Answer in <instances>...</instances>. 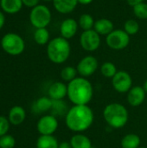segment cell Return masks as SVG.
<instances>
[{"label": "cell", "mask_w": 147, "mask_h": 148, "mask_svg": "<svg viewBox=\"0 0 147 148\" xmlns=\"http://www.w3.org/2000/svg\"><path fill=\"white\" fill-rule=\"evenodd\" d=\"M94 114L88 105H74L65 116L67 127L72 132L80 134L91 127Z\"/></svg>", "instance_id": "1"}, {"label": "cell", "mask_w": 147, "mask_h": 148, "mask_svg": "<svg viewBox=\"0 0 147 148\" xmlns=\"http://www.w3.org/2000/svg\"><path fill=\"white\" fill-rule=\"evenodd\" d=\"M94 95L92 83L85 77H76L68 84V97L74 105H88Z\"/></svg>", "instance_id": "2"}, {"label": "cell", "mask_w": 147, "mask_h": 148, "mask_svg": "<svg viewBox=\"0 0 147 148\" xmlns=\"http://www.w3.org/2000/svg\"><path fill=\"white\" fill-rule=\"evenodd\" d=\"M71 53V46L68 40L58 36L50 40L47 45V56L49 61L55 64L65 62Z\"/></svg>", "instance_id": "3"}, {"label": "cell", "mask_w": 147, "mask_h": 148, "mask_svg": "<svg viewBox=\"0 0 147 148\" xmlns=\"http://www.w3.org/2000/svg\"><path fill=\"white\" fill-rule=\"evenodd\" d=\"M103 117L109 127L118 129L126 126L128 121L129 114L125 106L120 103L113 102L105 107Z\"/></svg>", "instance_id": "4"}, {"label": "cell", "mask_w": 147, "mask_h": 148, "mask_svg": "<svg viewBox=\"0 0 147 148\" xmlns=\"http://www.w3.org/2000/svg\"><path fill=\"white\" fill-rule=\"evenodd\" d=\"M1 47L9 55L18 56L24 51L25 42L18 34L7 33L1 39Z\"/></svg>", "instance_id": "5"}, {"label": "cell", "mask_w": 147, "mask_h": 148, "mask_svg": "<svg viewBox=\"0 0 147 148\" xmlns=\"http://www.w3.org/2000/svg\"><path fill=\"white\" fill-rule=\"evenodd\" d=\"M29 21L36 29L46 28L51 21V11L46 5L38 4L31 9Z\"/></svg>", "instance_id": "6"}, {"label": "cell", "mask_w": 147, "mask_h": 148, "mask_svg": "<svg viewBox=\"0 0 147 148\" xmlns=\"http://www.w3.org/2000/svg\"><path fill=\"white\" fill-rule=\"evenodd\" d=\"M107 46L114 50L126 49L130 42V36L124 29H113L106 37Z\"/></svg>", "instance_id": "7"}, {"label": "cell", "mask_w": 147, "mask_h": 148, "mask_svg": "<svg viewBox=\"0 0 147 148\" xmlns=\"http://www.w3.org/2000/svg\"><path fill=\"white\" fill-rule=\"evenodd\" d=\"M101 36L94 29L83 31L80 36V44L88 52L97 50L101 46Z\"/></svg>", "instance_id": "8"}, {"label": "cell", "mask_w": 147, "mask_h": 148, "mask_svg": "<svg viewBox=\"0 0 147 148\" xmlns=\"http://www.w3.org/2000/svg\"><path fill=\"white\" fill-rule=\"evenodd\" d=\"M112 84L118 93H128L133 88V79L128 72L120 70L112 78Z\"/></svg>", "instance_id": "9"}, {"label": "cell", "mask_w": 147, "mask_h": 148, "mask_svg": "<svg viewBox=\"0 0 147 148\" xmlns=\"http://www.w3.org/2000/svg\"><path fill=\"white\" fill-rule=\"evenodd\" d=\"M98 60L93 56H84L77 64L76 69L81 77H89L93 75L98 69Z\"/></svg>", "instance_id": "10"}, {"label": "cell", "mask_w": 147, "mask_h": 148, "mask_svg": "<svg viewBox=\"0 0 147 148\" xmlns=\"http://www.w3.org/2000/svg\"><path fill=\"white\" fill-rule=\"evenodd\" d=\"M57 118L52 114H46L41 117L36 124V128L41 135H53L58 128Z\"/></svg>", "instance_id": "11"}, {"label": "cell", "mask_w": 147, "mask_h": 148, "mask_svg": "<svg viewBox=\"0 0 147 148\" xmlns=\"http://www.w3.org/2000/svg\"><path fill=\"white\" fill-rule=\"evenodd\" d=\"M78 22L74 18H67L62 21L60 26L61 36L68 40L73 38L78 31Z\"/></svg>", "instance_id": "12"}, {"label": "cell", "mask_w": 147, "mask_h": 148, "mask_svg": "<svg viewBox=\"0 0 147 148\" xmlns=\"http://www.w3.org/2000/svg\"><path fill=\"white\" fill-rule=\"evenodd\" d=\"M146 93L143 87L135 86L133 87L127 93V101L132 107L140 106L146 99Z\"/></svg>", "instance_id": "13"}, {"label": "cell", "mask_w": 147, "mask_h": 148, "mask_svg": "<svg viewBox=\"0 0 147 148\" xmlns=\"http://www.w3.org/2000/svg\"><path fill=\"white\" fill-rule=\"evenodd\" d=\"M48 94L52 100H63L68 95V85L62 82H55L49 86Z\"/></svg>", "instance_id": "14"}, {"label": "cell", "mask_w": 147, "mask_h": 148, "mask_svg": "<svg viewBox=\"0 0 147 148\" xmlns=\"http://www.w3.org/2000/svg\"><path fill=\"white\" fill-rule=\"evenodd\" d=\"M54 8L61 14H68L75 10L78 0H53Z\"/></svg>", "instance_id": "15"}, {"label": "cell", "mask_w": 147, "mask_h": 148, "mask_svg": "<svg viewBox=\"0 0 147 148\" xmlns=\"http://www.w3.org/2000/svg\"><path fill=\"white\" fill-rule=\"evenodd\" d=\"M26 118V113L23 107L14 106L9 112L8 120L10 124L14 126H18L22 124Z\"/></svg>", "instance_id": "16"}, {"label": "cell", "mask_w": 147, "mask_h": 148, "mask_svg": "<svg viewBox=\"0 0 147 148\" xmlns=\"http://www.w3.org/2000/svg\"><path fill=\"white\" fill-rule=\"evenodd\" d=\"M94 29L100 36H107L113 30V23L107 18H100L95 21Z\"/></svg>", "instance_id": "17"}, {"label": "cell", "mask_w": 147, "mask_h": 148, "mask_svg": "<svg viewBox=\"0 0 147 148\" xmlns=\"http://www.w3.org/2000/svg\"><path fill=\"white\" fill-rule=\"evenodd\" d=\"M23 5L22 0H1L0 7L4 13L16 14L21 10Z\"/></svg>", "instance_id": "18"}, {"label": "cell", "mask_w": 147, "mask_h": 148, "mask_svg": "<svg viewBox=\"0 0 147 148\" xmlns=\"http://www.w3.org/2000/svg\"><path fill=\"white\" fill-rule=\"evenodd\" d=\"M53 100L47 96L38 98L33 104V110L35 113H45L51 110Z\"/></svg>", "instance_id": "19"}, {"label": "cell", "mask_w": 147, "mask_h": 148, "mask_svg": "<svg viewBox=\"0 0 147 148\" xmlns=\"http://www.w3.org/2000/svg\"><path fill=\"white\" fill-rule=\"evenodd\" d=\"M70 145L72 148H92L91 140L81 134H77L72 136Z\"/></svg>", "instance_id": "20"}, {"label": "cell", "mask_w": 147, "mask_h": 148, "mask_svg": "<svg viewBox=\"0 0 147 148\" xmlns=\"http://www.w3.org/2000/svg\"><path fill=\"white\" fill-rule=\"evenodd\" d=\"M59 143L53 135H41L36 141V148H58Z\"/></svg>", "instance_id": "21"}, {"label": "cell", "mask_w": 147, "mask_h": 148, "mask_svg": "<svg viewBox=\"0 0 147 148\" xmlns=\"http://www.w3.org/2000/svg\"><path fill=\"white\" fill-rule=\"evenodd\" d=\"M69 108H68L67 103L63 100H53L52 108H51V114L57 116H66Z\"/></svg>", "instance_id": "22"}, {"label": "cell", "mask_w": 147, "mask_h": 148, "mask_svg": "<svg viewBox=\"0 0 147 148\" xmlns=\"http://www.w3.org/2000/svg\"><path fill=\"white\" fill-rule=\"evenodd\" d=\"M140 138L135 134H128L125 135L120 142L122 148H139L140 146Z\"/></svg>", "instance_id": "23"}, {"label": "cell", "mask_w": 147, "mask_h": 148, "mask_svg": "<svg viewBox=\"0 0 147 148\" xmlns=\"http://www.w3.org/2000/svg\"><path fill=\"white\" fill-rule=\"evenodd\" d=\"M49 32L47 28H40L36 29L34 32V40L39 45H45L48 44L49 40Z\"/></svg>", "instance_id": "24"}, {"label": "cell", "mask_w": 147, "mask_h": 148, "mask_svg": "<svg viewBox=\"0 0 147 148\" xmlns=\"http://www.w3.org/2000/svg\"><path fill=\"white\" fill-rule=\"evenodd\" d=\"M94 17L88 13H84L82 15L80 16L79 20H78V24L79 27L81 29H83V31L85 30H89V29H93L94 26Z\"/></svg>", "instance_id": "25"}, {"label": "cell", "mask_w": 147, "mask_h": 148, "mask_svg": "<svg viewBox=\"0 0 147 148\" xmlns=\"http://www.w3.org/2000/svg\"><path fill=\"white\" fill-rule=\"evenodd\" d=\"M77 69L72 66H66L61 70V78L64 82H70L77 77Z\"/></svg>", "instance_id": "26"}, {"label": "cell", "mask_w": 147, "mask_h": 148, "mask_svg": "<svg viewBox=\"0 0 147 148\" xmlns=\"http://www.w3.org/2000/svg\"><path fill=\"white\" fill-rule=\"evenodd\" d=\"M118 72L116 66L111 62H104L101 67V73L107 78H113Z\"/></svg>", "instance_id": "27"}, {"label": "cell", "mask_w": 147, "mask_h": 148, "mask_svg": "<svg viewBox=\"0 0 147 148\" xmlns=\"http://www.w3.org/2000/svg\"><path fill=\"white\" fill-rule=\"evenodd\" d=\"M124 30L129 36H134L139 31V23L133 19H128L124 23Z\"/></svg>", "instance_id": "28"}, {"label": "cell", "mask_w": 147, "mask_h": 148, "mask_svg": "<svg viewBox=\"0 0 147 148\" xmlns=\"http://www.w3.org/2000/svg\"><path fill=\"white\" fill-rule=\"evenodd\" d=\"M134 15L139 19H147V3L143 2L133 7Z\"/></svg>", "instance_id": "29"}, {"label": "cell", "mask_w": 147, "mask_h": 148, "mask_svg": "<svg viewBox=\"0 0 147 148\" xmlns=\"http://www.w3.org/2000/svg\"><path fill=\"white\" fill-rule=\"evenodd\" d=\"M15 145L16 140L13 136L5 134L0 137V148H14Z\"/></svg>", "instance_id": "30"}, {"label": "cell", "mask_w": 147, "mask_h": 148, "mask_svg": "<svg viewBox=\"0 0 147 148\" xmlns=\"http://www.w3.org/2000/svg\"><path fill=\"white\" fill-rule=\"evenodd\" d=\"M10 121L4 116H0V137L7 134L10 128Z\"/></svg>", "instance_id": "31"}, {"label": "cell", "mask_w": 147, "mask_h": 148, "mask_svg": "<svg viewBox=\"0 0 147 148\" xmlns=\"http://www.w3.org/2000/svg\"><path fill=\"white\" fill-rule=\"evenodd\" d=\"M22 2H23V5L32 9L33 7H35V6L39 4L40 0H22Z\"/></svg>", "instance_id": "32"}, {"label": "cell", "mask_w": 147, "mask_h": 148, "mask_svg": "<svg viewBox=\"0 0 147 148\" xmlns=\"http://www.w3.org/2000/svg\"><path fill=\"white\" fill-rule=\"evenodd\" d=\"M126 2H127V3H128L130 6L134 7L135 5H137V4H139V3H143L144 0H126Z\"/></svg>", "instance_id": "33"}, {"label": "cell", "mask_w": 147, "mask_h": 148, "mask_svg": "<svg viewBox=\"0 0 147 148\" xmlns=\"http://www.w3.org/2000/svg\"><path fill=\"white\" fill-rule=\"evenodd\" d=\"M4 23H5V16H4V14L2 11H0V29L3 27Z\"/></svg>", "instance_id": "34"}, {"label": "cell", "mask_w": 147, "mask_h": 148, "mask_svg": "<svg viewBox=\"0 0 147 148\" xmlns=\"http://www.w3.org/2000/svg\"><path fill=\"white\" fill-rule=\"evenodd\" d=\"M58 148H72V147L70 145V142L63 141V142H62V143L59 144V147Z\"/></svg>", "instance_id": "35"}, {"label": "cell", "mask_w": 147, "mask_h": 148, "mask_svg": "<svg viewBox=\"0 0 147 148\" xmlns=\"http://www.w3.org/2000/svg\"><path fill=\"white\" fill-rule=\"evenodd\" d=\"M94 0H78V3H81V4H83V5H87V4H89L93 2Z\"/></svg>", "instance_id": "36"}, {"label": "cell", "mask_w": 147, "mask_h": 148, "mask_svg": "<svg viewBox=\"0 0 147 148\" xmlns=\"http://www.w3.org/2000/svg\"><path fill=\"white\" fill-rule=\"evenodd\" d=\"M143 88H144V90L146 91V93L147 94V80L146 81H145V82H144V84H143Z\"/></svg>", "instance_id": "37"}, {"label": "cell", "mask_w": 147, "mask_h": 148, "mask_svg": "<svg viewBox=\"0 0 147 148\" xmlns=\"http://www.w3.org/2000/svg\"><path fill=\"white\" fill-rule=\"evenodd\" d=\"M45 2H53V0H43Z\"/></svg>", "instance_id": "38"}, {"label": "cell", "mask_w": 147, "mask_h": 148, "mask_svg": "<svg viewBox=\"0 0 147 148\" xmlns=\"http://www.w3.org/2000/svg\"><path fill=\"white\" fill-rule=\"evenodd\" d=\"M139 148H147V147H139Z\"/></svg>", "instance_id": "39"}, {"label": "cell", "mask_w": 147, "mask_h": 148, "mask_svg": "<svg viewBox=\"0 0 147 148\" xmlns=\"http://www.w3.org/2000/svg\"><path fill=\"white\" fill-rule=\"evenodd\" d=\"M0 4H1V0H0Z\"/></svg>", "instance_id": "40"}]
</instances>
